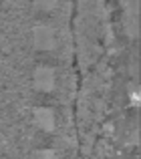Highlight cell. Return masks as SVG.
Here are the masks:
<instances>
[{
    "label": "cell",
    "instance_id": "cell-1",
    "mask_svg": "<svg viewBox=\"0 0 141 159\" xmlns=\"http://www.w3.org/2000/svg\"><path fill=\"white\" fill-rule=\"evenodd\" d=\"M34 43H36V47L39 48H44V51H51L52 47H55V43H57V36H55V32H52V28H48V26H36L34 28Z\"/></svg>",
    "mask_w": 141,
    "mask_h": 159
},
{
    "label": "cell",
    "instance_id": "cell-2",
    "mask_svg": "<svg viewBox=\"0 0 141 159\" xmlns=\"http://www.w3.org/2000/svg\"><path fill=\"white\" fill-rule=\"evenodd\" d=\"M34 85L39 91H51L55 87V73L48 66H40L34 73Z\"/></svg>",
    "mask_w": 141,
    "mask_h": 159
},
{
    "label": "cell",
    "instance_id": "cell-3",
    "mask_svg": "<svg viewBox=\"0 0 141 159\" xmlns=\"http://www.w3.org/2000/svg\"><path fill=\"white\" fill-rule=\"evenodd\" d=\"M36 123L44 131H52V127H55V113L51 109H36Z\"/></svg>",
    "mask_w": 141,
    "mask_h": 159
}]
</instances>
